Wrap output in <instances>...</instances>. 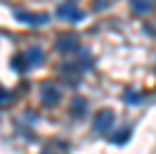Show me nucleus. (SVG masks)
<instances>
[{"label":"nucleus","instance_id":"1","mask_svg":"<svg viewBox=\"0 0 156 154\" xmlns=\"http://www.w3.org/2000/svg\"><path fill=\"white\" fill-rule=\"evenodd\" d=\"M40 97H43V102L48 107H55L59 102V97H62V90H59V86H55V83H43V86H40Z\"/></svg>","mask_w":156,"mask_h":154},{"label":"nucleus","instance_id":"2","mask_svg":"<svg viewBox=\"0 0 156 154\" xmlns=\"http://www.w3.org/2000/svg\"><path fill=\"white\" fill-rule=\"evenodd\" d=\"M114 112L111 109H102L97 116H95V130L97 133H109L111 130V126H114Z\"/></svg>","mask_w":156,"mask_h":154},{"label":"nucleus","instance_id":"3","mask_svg":"<svg viewBox=\"0 0 156 154\" xmlns=\"http://www.w3.org/2000/svg\"><path fill=\"white\" fill-rule=\"evenodd\" d=\"M57 14L62 17V19H69V21H78V19H83V17H85V14L78 10L73 2H64V5L57 10Z\"/></svg>","mask_w":156,"mask_h":154},{"label":"nucleus","instance_id":"4","mask_svg":"<svg viewBox=\"0 0 156 154\" xmlns=\"http://www.w3.org/2000/svg\"><path fill=\"white\" fill-rule=\"evenodd\" d=\"M17 19L26 21L31 26H40L48 21V14H33V12H24V10H17Z\"/></svg>","mask_w":156,"mask_h":154},{"label":"nucleus","instance_id":"5","mask_svg":"<svg viewBox=\"0 0 156 154\" xmlns=\"http://www.w3.org/2000/svg\"><path fill=\"white\" fill-rule=\"evenodd\" d=\"M76 48H78L76 36L66 33V36H59V38H57V50H59V52H73Z\"/></svg>","mask_w":156,"mask_h":154},{"label":"nucleus","instance_id":"6","mask_svg":"<svg viewBox=\"0 0 156 154\" xmlns=\"http://www.w3.org/2000/svg\"><path fill=\"white\" fill-rule=\"evenodd\" d=\"M24 59H26L29 67H38V64H43V50L40 48H29L24 52Z\"/></svg>","mask_w":156,"mask_h":154},{"label":"nucleus","instance_id":"7","mask_svg":"<svg viewBox=\"0 0 156 154\" xmlns=\"http://www.w3.org/2000/svg\"><path fill=\"white\" fill-rule=\"evenodd\" d=\"M130 2H133V10L137 14H147L151 10V0H130Z\"/></svg>","mask_w":156,"mask_h":154},{"label":"nucleus","instance_id":"8","mask_svg":"<svg viewBox=\"0 0 156 154\" xmlns=\"http://www.w3.org/2000/svg\"><path fill=\"white\" fill-rule=\"evenodd\" d=\"M85 109H88V102H85L83 97H78V100H73V105H71V112H73V114H83Z\"/></svg>","mask_w":156,"mask_h":154},{"label":"nucleus","instance_id":"9","mask_svg":"<svg viewBox=\"0 0 156 154\" xmlns=\"http://www.w3.org/2000/svg\"><path fill=\"white\" fill-rule=\"evenodd\" d=\"M126 102L128 105H140V102H142V95L135 93V90H128L126 93Z\"/></svg>","mask_w":156,"mask_h":154},{"label":"nucleus","instance_id":"10","mask_svg":"<svg viewBox=\"0 0 156 154\" xmlns=\"http://www.w3.org/2000/svg\"><path fill=\"white\" fill-rule=\"evenodd\" d=\"M128 138H130V128L121 130V133H118V138H111V142H118V145H123V142H128Z\"/></svg>","mask_w":156,"mask_h":154},{"label":"nucleus","instance_id":"11","mask_svg":"<svg viewBox=\"0 0 156 154\" xmlns=\"http://www.w3.org/2000/svg\"><path fill=\"white\" fill-rule=\"evenodd\" d=\"M10 102H12L10 93H7L5 88H0V105H10Z\"/></svg>","mask_w":156,"mask_h":154},{"label":"nucleus","instance_id":"12","mask_svg":"<svg viewBox=\"0 0 156 154\" xmlns=\"http://www.w3.org/2000/svg\"><path fill=\"white\" fill-rule=\"evenodd\" d=\"M45 154H48V152H45Z\"/></svg>","mask_w":156,"mask_h":154}]
</instances>
